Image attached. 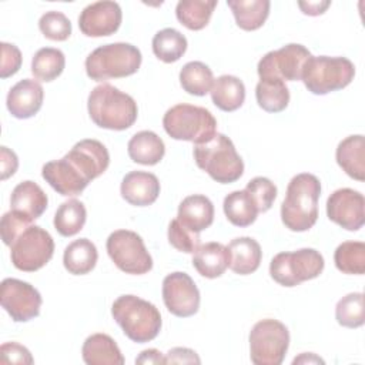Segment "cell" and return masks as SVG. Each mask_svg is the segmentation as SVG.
<instances>
[{"label":"cell","mask_w":365,"mask_h":365,"mask_svg":"<svg viewBox=\"0 0 365 365\" xmlns=\"http://www.w3.org/2000/svg\"><path fill=\"white\" fill-rule=\"evenodd\" d=\"M106 248L115 267L125 274L143 275L153 268V258L143 238L134 231L117 230L111 232Z\"/></svg>","instance_id":"cell-11"},{"label":"cell","mask_w":365,"mask_h":365,"mask_svg":"<svg viewBox=\"0 0 365 365\" xmlns=\"http://www.w3.org/2000/svg\"><path fill=\"white\" fill-rule=\"evenodd\" d=\"M311 364V362H321V364H324V359H321L319 356H317L315 354H307V352H304V354H301L298 358H295L294 361H292V364L295 365V364Z\"/></svg>","instance_id":"cell-50"},{"label":"cell","mask_w":365,"mask_h":365,"mask_svg":"<svg viewBox=\"0 0 365 365\" xmlns=\"http://www.w3.org/2000/svg\"><path fill=\"white\" fill-rule=\"evenodd\" d=\"M168 242L177 251L194 254L200 247V234L188 230L177 218H174L168 225Z\"/></svg>","instance_id":"cell-42"},{"label":"cell","mask_w":365,"mask_h":365,"mask_svg":"<svg viewBox=\"0 0 365 365\" xmlns=\"http://www.w3.org/2000/svg\"><path fill=\"white\" fill-rule=\"evenodd\" d=\"M245 191L252 197L254 202L257 204L258 212H267L277 198V187L267 177L252 178L251 181H248Z\"/></svg>","instance_id":"cell-41"},{"label":"cell","mask_w":365,"mask_h":365,"mask_svg":"<svg viewBox=\"0 0 365 365\" xmlns=\"http://www.w3.org/2000/svg\"><path fill=\"white\" fill-rule=\"evenodd\" d=\"M334 262L344 274L362 275L365 272V244L362 241L339 244L334 254Z\"/></svg>","instance_id":"cell-38"},{"label":"cell","mask_w":365,"mask_h":365,"mask_svg":"<svg viewBox=\"0 0 365 365\" xmlns=\"http://www.w3.org/2000/svg\"><path fill=\"white\" fill-rule=\"evenodd\" d=\"M222 208L227 220L235 227L251 225L259 214L257 204L245 190H237L230 192L224 198Z\"/></svg>","instance_id":"cell-31"},{"label":"cell","mask_w":365,"mask_h":365,"mask_svg":"<svg viewBox=\"0 0 365 365\" xmlns=\"http://www.w3.org/2000/svg\"><path fill=\"white\" fill-rule=\"evenodd\" d=\"M192 267L205 278H218L230 267V252L221 242L200 244L192 255Z\"/></svg>","instance_id":"cell-23"},{"label":"cell","mask_w":365,"mask_h":365,"mask_svg":"<svg viewBox=\"0 0 365 365\" xmlns=\"http://www.w3.org/2000/svg\"><path fill=\"white\" fill-rule=\"evenodd\" d=\"M192 154L198 168L220 184L235 182L244 173V161L234 143L221 133H215L205 143L195 144Z\"/></svg>","instance_id":"cell-4"},{"label":"cell","mask_w":365,"mask_h":365,"mask_svg":"<svg viewBox=\"0 0 365 365\" xmlns=\"http://www.w3.org/2000/svg\"><path fill=\"white\" fill-rule=\"evenodd\" d=\"M98 252L88 238H80L68 244L63 254L64 268L73 275H86L96 267Z\"/></svg>","instance_id":"cell-29"},{"label":"cell","mask_w":365,"mask_h":365,"mask_svg":"<svg viewBox=\"0 0 365 365\" xmlns=\"http://www.w3.org/2000/svg\"><path fill=\"white\" fill-rule=\"evenodd\" d=\"M87 110L96 125L114 131L130 128L138 115L135 100L107 83H103L90 91Z\"/></svg>","instance_id":"cell-2"},{"label":"cell","mask_w":365,"mask_h":365,"mask_svg":"<svg viewBox=\"0 0 365 365\" xmlns=\"http://www.w3.org/2000/svg\"><path fill=\"white\" fill-rule=\"evenodd\" d=\"M44 98V90L37 80L24 78L16 83L7 94V110L16 118L26 120L36 115Z\"/></svg>","instance_id":"cell-19"},{"label":"cell","mask_w":365,"mask_h":365,"mask_svg":"<svg viewBox=\"0 0 365 365\" xmlns=\"http://www.w3.org/2000/svg\"><path fill=\"white\" fill-rule=\"evenodd\" d=\"M30 225H31V221L27 220L26 217L14 211L6 212L0 221V232H1L3 242L10 247L14 242V240Z\"/></svg>","instance_id":"cell-43"},{"label":"cell","mask_w":365,"mask_h":365,"mask_svg":"<svg viewBox=\"0 0 365 365\" xmlns=\"http://www.w3.org/2000/svg\"><path fill=\"white\" fill-rule=\"evenodd\" d=\"M121 197L131 205L147 207L155 202L160 194V181L153 173L130 171L120 187Z\"/></svg>","instance_id":"cell-20"},{"label":"cell","mask_w":365,"mask_h":365,"mask_svg":"<svg viewBox=\"0 0 365 365\" xmlns=\"http://www.w3.org/2000/svg\"><path fill=\"white\" fill-rule=\"evenodd\" d=\"M338 165L346 175L356 181L365 180V140L364 135L355 134L344 138L335 153Z\"/></svg>","instance_id":"cell-24"},{"label":"cell","mask_w":365,"mask_h":365,"mask_svg":"<svg viewBox=\"0 0 365 365\" xmlns=\"http://www.w3.org/2000/svg\"><path fill=\"white\" fill-rule=\"evenodd\" d=\"M215 0H181L177 3L175 16L178 21L188 30H202L217 7Z\"/></svg>","instance_id":"cell-32"},{"label":"cell","mask_w":365,"mask_h":365,"mask_svg":"<svg viewBox=\"0 0 365 365\" xmlns=\"http://www.w3.org/2000/svg\"><path fill=\"white\" fill-rule=\"evenodd\" d=\"M153 53L164 63L178 61L187 50V38L178 30L167 27L157 31L153 37Z\"/></svg>","instance_id":"cell-34"},{"label":"cell","mask_w":365,"mask_h":365,"mask_svg":"<svg viewBox=\"0 0 365 365\" xmlns=\"http://www.w3.org/2000/svg\"><path fill=\"white\" fill-rule=\"evenodd\" d=\"M201 359L195 351L177 346L165 354V364H200Z\"/></svg>","instance_id":"cell-46"},{"label":"cell","mask_w":365,"mask_h":365,"mask_svg":"<svg viewBox=\"0 0 365 365\" xmlns=\"http://www.w3.org/2000/svg\"><path fill=\"white\" fill-rule=\"evenodd\" d=\"M355 76V66L346 57L311 56L302 68L301 80L308 91L324 96L345 88Z\"/></svg>","instance_id":"cell-7"},{"label":"cell","mask_w":365,"mask_h":365,"mask_svg":"<svg viewBox=\"0 0 365 365\" xmlns=\"http://www.w3.org/2000/svg\"><path fill=\"white\" fill-rule=\"evenodd\" d=\"M48 204L47 194L34 181H23L17 184L10 197L11 211L26 217L31 222L41 217Z\"/></svg>","instance_id":"cell-21"},{"label":"cell","mask_w":365,"mask_h":365,"mask_svg":"<svg viewBox=\"0 0 365 365\" xmlns=\"http://www.w3.org/2000/svg\"><path fill=\"white\" fill-rule=\"evenodd\" d=\"M123 11L118 3L104 0L88 4L78 16V27L87 37L114 34L121 24Z\"/></svg>","instance_id":"cell-16"},{"label":"cell","mask_w":365,"mask_h":365,"mask_svg":"<svg viewBox=\"0 0 365 365\" xmlns=\"http://www.w3.org/2000/svg\"><path fill=\"white\" fill-rule=\"evenodd\" d=\"M311 57L307 47L289 43L278 50L268 51L257 66L259 78H281L282 81L301 80L305 61Z\"/></svg>","instance_id":"cell-12"},{"label":"cell","mask_w":365,"mask_h":365,"mask_svg":"<svg viewBox=\"0 0 365 365\" xmlns=\"http://www.w3.org/2000/svg\"><path fill=\"white\" fill-rule=\"evenodd\" d=\"M1 364H23L31 365L34 362L30 351L17 342H4L0 346Z\"/></svg>","instance_id":"cell-44"},{"label":"cell","mask_w":365,"mask_h":365,"mask_svg":"<svg viewBox=\"0 0 365 365\" xmlns=\"http://www.w3.org/2000/svg\"><path fill=\"white\" fill-rule=\"evenodd\" d=\"M163 301L175 317L187 318L200 308V291L192 278L181 271L171 272L163 279Z\"/></svg>","instance_id":"cell-14"},{"label":"cell","mask_w":365,"mask_h":365,"mask_svg":"<svg viewBox=\"0 0 365 365\" xmlns=\"http://www.w3.org/2000/svg\"><path fill=\"white\" fill-rule=\"evenodd\" d=\"M87 365H123L125 362L118 345L107 334L90 335L81 348Z\"/></svg>","instance_id":"cell-25"},{"label":"cell","mask_w":365,"mask_h":365,"mask_svg":"<svg viewBox=\"0 0 365 365\" xmlns=\"http://www.w3.org/2000/svg\"><path fill=\"white\" fill-rule=\"evenodd\" d=\"M38 29L43 36L53 41H64L71 34V23L61 11H46L38 20Z\"/></svg>","instance_id":"cell-40"},{"label":"cell","mask_w":365,"mask_h":365,"mask_svg":"<svg viewBox=\"0 0 365 365\" xmlns=\"http://www.w3.org/2000/svg\"><path fill=\"white\" fill-rule=\"evenodd\" d=\"M0 302L14 322H27L38 317L43 299L31 284L6 278L0 287Z\"/></svg>","instance_id":"cell-13"},{"label":"cell","mask_w":365,"mask_h":365,"mask_svg":"<svg viewBox=\"0 0 365 365\" xmlns=\"http://www.w3.org/2000/svg\"><path fill=\"white\" fill-rule=\"evenodd\" d=\"M235 23L245 31H254L262 27L269 14L271 3L268 0H228Z\"/></svg>","instance_id":"cell-30"},{"label":"cell","mask_w":365,"mask_h":365,"mask_svg":"<svg viewBox=\"0 0 365 365\" xmlns=\"http://www.w3.org/2000/svg\"><path fill=\"white\" fill-rule=\"evenodd\" d=\"M54 254L53 237L38 225L27 227L10 245L13 265L24 272L43 268Z\"/></svg>","instance_id":"cell-10"},{"label":"cell","mask_w":365,"mask_h":365,"mask_svg":"<svg viewBox=\"0 0 365 365\" xmlns=\"http://www.w3.org/2000/svg\"><path fill=\"white\" fill-rule=\"evenodd\" d=\"M66 67L64 53L54 47L40 48L31 60V73L40 81L56 80Z\"/></svg>","instance_id":"cell-37"},{"label":"cell","mask_w":365,"mask_h":365,"mask_svg":"<svg viewBox=\"0 0 365 365\" xmlns=\"http://www.w3.org/2000/svg\"><path fill=\"white\" fill-rule=\"evenodd\" d=\"M336 322L345 328H359L365 322L364 294L351 292L342 297L335 307Z\"/></svg>","instance_id":"cell-39"},{"label":"cell","mask_w":365,"mask_h":365,"mask_svg":"<svg viewBox=\"0 0 365 365\" xmlns=\"http://www.w3.org/2000/svg\"><path fill=\"white\" fill-rule=\"evenodd\" d=\"M331 1H299L298 6L299 9L302 10L304 14H308V16H319L322 14L328 7H329Z\"/></svg>","instance_id":"cell-49"},{"label":"cell","mask_w":365,"mask_h":365,"mask_svg":"<svg viewBox=\"0 0 365 365\" xmlns=\"http://www.w3.org/2000/svg\"><path fill=\"white\" fill-rule=\"evenodd\" d=\"M328 218L348 231H358L365 222V198L352 188L335 190L327 200Z\"/></svg>","instance_id":"cell-15"},{"label":"cell","mask_w":365,"mask_h":365,"mask_svg":"<svg viewBox=\"0 0 365 365\" xmlns=\"http://www.w3.org/2000/svg\"><path fill=\"white\" fill-rule=\"evenodd\" d=\"M319 195L321 182L314 174L301 173L292 177L281 204L282 224L294 232L312 228L318 220Z\"/></svg>","instance_id":"cell-1"},{"label":"cell","mask_w":365,"mask_h":365,"mask_svg":"<svg viewBox=\"0 0 365 365\" xmlns=\"http://www.w3.org/2000/svg\"><path fill=\"white\" fill-rule=\"evenodd\" d=\"M141 51L130 43H110L97 47L86 58V73L94 81L121 78L138 71Z\"/></svg>","instance_id":"cell-5"},{"label":"cell","mask_w":365,"mask_h":365,"mask_svg":"<svg viewBox=\"0 0 365 365\" xmlns=\"http://www.w3.org/2000/svg\"><path fill=\"white\" fill-rule=\"evenodd\" d=\"M214 83L211 68L201 61H190L180 71V84L191 96H205Z\"/></svg>","instance_id":"cell-36"},{"label":"cell","mask_w":365,"mask_h":365,"mask_svg":"<svg viewBox=\"0 0 365 365\" xmlns=\"http://www.w3.org/2000/svg\"><path fill=\"white\" fill-rule=\"evenodd\" d=\"M41 175L58 194L64 197L81 194L90 182L66 155L60 160L46 163L43 165Z\"/></svg>","instance_id":"cell-17"},{"label":"cell","mask_w":365,"mask_h":365,"mask_svg":"<svg viewBox=\"0 0 365 365\" xmlns=\"http://www.w3.org/2000/svg\"><path fill=\"white\" fill-rule=\"evenodd\" d=\"M324 257L314 248L277 254L269 264L271 278L282 287H297L317 278L324 269Z\"/></svg>","instance_id":"cell-8"},{"label":"cell","mask_w":365,"mask_h":365,"mask_svg":"<svg viewBox=\"0 0 365 365\" xmlns=\"http://www.w3.org/2000/svg\"><path fill=\"white\" fill-rule=\"evenodd\" d=\"M127 151L134 163L143 165H155L163 160L165 154V145L164 141L154 131L144 130L135 133L130 138L127 144Z\"/></svg>","instance_id":"cell-27"},{"label":"cell","mask_w":365,"mask_h":365,"mask_svg":"<svg viewBox=\"0 0 365 365\" xmlns=\"http://www.w3.org/2000/svg\"><path fill=\"white\" fill-rule=\"evenodd\" d=\"M248 341L252 364L279 365L289 346V332L282 322L267 318L252 327Z\"/></svg>","instance_id":"cell-9"},{"label":"cell","mask_w":365,"mask_h":365,"mask_svg":"<svg viewBox=\"0 0 365 365\" xmlns=\"http://www.w3.org/2000/svg\"><path fill=\"white\" fill-rule=\"evenodd\" d=\"M87 218L86 207L81 201L71 198L64 201L54 214V228L63 237H73L78 234Z\"/></svg>","instance_id":"cell-35"},{"label":"cell","mask_w":365,"mask_h":365,"mask_svg":"<svg viewBox=\"0 0 365 365\" xmlns=\"http://www.w3.org/2000/svg\"><path fill=\"white\" fill-rule=\"evenodd\" d=\"M66 157L91 181L100 177L110 164V154L106 145L97 140L86 138L73 145Z\"/></svg>","instance_id":"cell-18"},{"label":"cell","mask_w":365,"mask_h":365,"mask_svg":"<svg viewBox=\"0 0 365 365\" xmlns=\"http://www.w3.org/2000/svg\"><path fill=\"white\" fill-rule=\"evenodd\" d=\"M111 315L124 335L137 344L150 342L160 334L161 314L158 308L137 295L118 297L113 302Z\"/></svg>","instance_id":"cell-3"},{"label":"cell","mask_w":365,"mask_h":365,"mask_svg":"<svg viewBox=\"0 0 365 365\" xmlns=\"http://www.w3.org/2000/svg\"><path fill=\"white\" fill-rule=\"evenodd\" d=\"M230 268L238 275H248L258 269L262 258L259 244L251 237H238L228 244Z\"/></svg>","instance_id":"cell-26"},{"label":"cell","mask_w":365,"mask_h":365,"mask_svg":"<svg viewBox=\"0 0 365 365\" xmlns=\"http://www.w3.org/2000/svg\"><path fill=\"white\" fill-rule=\"evenodd\" d=\"M210 93L215 107L228 113L238 110L245 100V86L242 80L230 74L215 78Z\"/></svg>","instance_id":"cell-28"},{"label":"cell","mask_w":365,"mask_h":365,"mask_svg":"<svg viewBox=\"0 0 365 365\" xmlns=\"http://www.w3.org/2000/svg\"><path fill=\"white\" fill-rule=\"evenodd\" d=\"M258 106L267 113H279L289 103V90L281 78H259L255 87Z\"/></svg>","instance_id":"cell-33"},{"label":"cell","mask_w":365,"mask_h":365,"mask_svg":"<svg viewBox=\"0 0 365 365\" xmlns=\"http://www.w3.org/2000/svg\"><path fill=\"white\" fill-rule=\"evenodd\" d=\"M163 127L174 140L201 144L217 133V120L207 108L182 103L165 111Z\"/></svg>","instance_id":"cell-6"},{"label":"cell","mask_w":365,"mask_h":365,"mask_svg":"<svg viewBox=\"0 0 365 365\" xmlns=\"http://www.w3.org/2000/svg\"><path fill=\"white\" fill-rule=\"evenodd\" d=\"M1 67L0 77L7 78L16 74L21 67V53L20 50L10 43H1Z\"/></svg>","instance_id":"cell-45"},{"label":"cell","mask_w":365,"mask_h":365,"mask_svg":"<svg viewBox=\"0 0 365 365\" xmlns=\"http://www.w3.org/2000/svg\"><path fill=\"white\" fill-rule=\"evenodd\" d=\"M135 364H165V355L155 348L144 349L137 358Z\"/></svg>","instance_id":"cell-48"},{"label":"cell","mask_w":365,"mask_h":365,"mask_svg":"<svg viewBox=\"0 0 365 365\" xmlns=\"http://www.w3.org/2000/svg\"><path fill=\"white\" fill-rule=\"evenodd\" d=\"M177 220L188 230L200 234L214 221V204L202 194L188 195L178 205Z\"/></svg>","instance_id":"cell-22"},{"label":"cell","mask_w":365,"mask_h":365,"mask_svg":"<svg viewBox=\"0 0 365 365\" xmlns=\"http://www.w3.org/2000/svg\"><path fill=\"white\" fill-rule=\"evenodd\" d=\"M0 163H1V180H7L9 177H11L19 167V158L16 155L14 151L9 150L7 147H1L0 148Z\"/></svg>","instance_id":"cell-47"}]
</instances>
